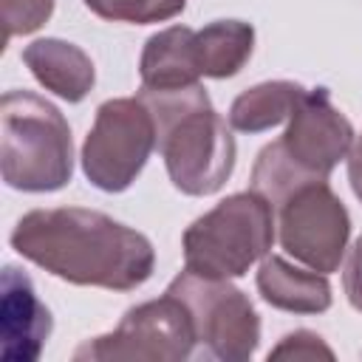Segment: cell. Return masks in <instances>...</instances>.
Wrapping results in <instances>:
<instances>
[{
  "instance_id": "6da1fadb",
  "label": "cell",
  "mask_w": 362,
  "mask_h": 362,
  "mask_svg": "<svg viewBox=\"0 0 362 362\" xmlns=\"http://www.w3.org/2000/svg\"><path fill=\"white\" fill-rule=\"evenodd\" d=\"M11 246L68 283L116 291L141 286L156 263L153 246L141 232L82 206L23 215L11 232Z\"/></svg>"
},
{
  "instance_id": "7a4b0ae2",
  "label": "cell",
  "mask_w": 362,
  "mask_h": 362,
  "mask_svg": "<svg viewBox=\"0 0 362 362\" xmlns=\"http://www.w3.org/2000/svg\"><path fill=\"white\" fill-rule=\"evenodd\" d=\"M139 99L156 122V147L164 156L173 184L187 195H209L223 187L235 164V139L212 110L204 88L147 90Z\"/></svg>"
},
{
  "instance_id": "3957f363",
  "label": "cell",
  "mask_w": 362,
  "mask_h": 362,
  "mask_svg": "<svg viewBox=\"0 0 362 362\" xmlns=\"http://www.w3.org/2000/svg\"><path fill=\"white\" fill-rule=\"evenodd\" d=\"M288 119L283 139L263 147L252 170V189L274 209L303 184L325 181L354 144V127L331 105L325 88L305 90Z\"/></svg>"
},
{
  "instance_id": "277c9868",
  "label": "cell",
  "mask_w": 362,
  "mask_h": 362,
  "mask_svg": "<svg viewBox=\"0 0 362 362\" xmlns=\"http://www.w3.org/2000/svg\"><path fill=\"white\" fill-rule=\"evenodd\" d=\"M71 130L62 113L31 90L0 99V170L23 192H51L71 181Z\"/></svg>"
},
{
  "instance_id": "5b68a950",
  "label": "cell",
  "mask_w": 362,
  "mask_h": 362,
  "mask_svg": "<svg viewBox=\"0 0 362 362\" xmlns=\"http://www.w3.org/2000/svg\"><path fill=\"white\" fill-rule=\"evenodd\" d=\"M274 240V206L260 192H238L184 232V266L201 277H240Z\"/></svg>"
},
{
  "instance_id": "8992f818",
  "label": "cell",
  "mask_w": 362,
  "mask_h": 362,
  "mask_svg": "<svg viewBox=\"0 0 362 362\" xmlns=\"http://www.w3.org/2000/svg\"><path fill=\"white\" fill-rule=\"evenodd\" d=\"M156 147V122L136 99H110L96 110V122L82 147L85 175L105 192L127 189Z\"/></svg>"
},
{
  "instance_id": "52a82bcc",
  "label": "cell",
  "mask_w": 362,
  "mask_h": 362,
  "mask_svg": "<svg viewBox=\"0 0 362 362\" xmlns=\"http://www.w3.org/2000/svg\"><path fill=\"white\" fill-rule=\"evenodd\" d=\"M195 322L181 297L164 294L139 308H130L116 331L85 342L74 359H147V362H178L192 354Z\"/></svg>"
},
{
  "instance_id": "ba28073f",
  "label": "cell",
  "mask_w": 362,
  "mask_h": 362,
  "mask_svg": "<svg viewBox=\"0 0 362 362\" xmlns=\"http://www.w3.org/2000/svg\"><path fill=\"white\" fill-rule=\"evenodd\" d=\"M167 291L184 300L195 322V337L212 356L240 362L255 354L260 320L240 288L184 269Z\"/></svg>"
},
{
  "instance_id": "9c48e42d",
  "label": "cell",
  "mask_w": 362,
  "mask_h": 362,
  "mask_svg": "<svg viewBox=\"0 0 362 362\" xmlns=\"http://www.w3.org/2000/svg\"><path fill=\"white\" fill-rule=\"evenodd\" d=\"M280 243L288 255L314 272H334L342 260L351 232L342 201L325 181H311L294 189L280 206Z\"/></svg>"
},
{
  "instance_id": "30bf717a",
  "label": "cell",
  "mask_w": 362,
  "mask_h": 362,
  "mask_svg": "<svg viewBox=\"0 0 362 362\" xmlns=\"http://www.w3.org/2000/svg\"><path fill=\"white\" fill-rule=\"evenodd\" d=\"M0 339L6 362H34L51 334V314L40 303L31 280L14 269H3L0 283Z\"/></svg>"
},
{
  "instance_id": "8fae6325",
  "label": "cell",
  "mask_w": 362,
  "mask_h": 362,
  "mask_svg": "<svg viewBox=\"0 0 362 362\" xmlns=\"http://www.w3.org/2000/svg\"><path fill=\"white\" fill-rule=\"evenodd\" d=\"M23 59L40 85H45L51 93L68 102L85 99V93L93 85V62L74 42L34 40L31 45H25Z\"/></svg>"
},
{
  "instance_id": "7c38bea8",
  "label": "cell",
  "mask_w": 362,
  "mask_h": 362,
  "mask_svg": "<svg viewBox=\"0 0 362 362\" xmlns=\"http://www.w3.org/2000/svg\"><path fill=\"white\" fill-rule=\"evenodd\" d=\"M201 76L195 59V31L173 25L147 40L141 54V88L170 90L195 85Z\"/></svg>"
},
{
  "instance_id": "4fadbf2b",
  "label": "cell",
  "mask_w": 362,
  "mask_h": 362,
  "mask_svg": "<svg viewBox=\"0 0 362 362\" xmlns=\"http://www.w3.org/2000/svg\"><path fill=\"white\" fill-rule=\"evenodd\" d=\"M257 288L266 303L283 311L320 314L331 305V286L320 272H303L283 257H266L257 272Z\"/></svg>"
},
{
  "instance_id": "5bb4252c",
  "label": "cell",
  "mask_w": 362,
  "mask_h": 362,
  "mask_svg": "<svg viewBox=\"0 0 362 362\" xmlns=\"http://www.w3.org/2000/svg\"><path fill=\"white\" fill-rule=\"evenodd\" d=\"M255 31L240 20H218L195 31V59L201 76L223 79L243 68L252 54Z\"/></svg>"
},
{
  "instance_id": "9a60e30c",
  "label": "cell",
  "mask_w": 362,
  "mask_h": 362,
  "mask_svg": "<svg viewBox=\"0 0 362 362\" xmlns=\"http://www.w3.org/2000/svg\"><path fill=\"white\" fill-rule=\"evenodd\" d=\"M303 93H305V88L297 85V82H263V85H255L252 90L240 93L232 102L229 124L235 130H243V133L269 130V127H274V124H280L283 119L291 116V110L297 107Z\"/></svg>"
},
{
  "instance_id": "2e32d148",
  "label": "cell",
  "mask_w": 362,
  "mask_h": 362,
  "mask_svg": "<svg viewBox=\"0 0 362 362\" xmlns=\"http://www.w3.org/2000/svg\"><path fill=\"white\" fill-rule=\"evenodd\" d=\"M85 6L105 20L156 23L175 17L184 8V0H85Z\"/></svg>"
},
{
  "instance_id": "e0dca14e",
  "label": "cell",
  "mask_w": 362,
  "mask_h": 362,
  "mask_svg": "<svg viewBox=\"0 0 362 362\" xmlns=\"http://www.w3.org/2000/svg\"><path fill=\"white\" fill-rule=\"evenodd\" d=\"M3 8V42L17 34L37 31L54 11V0H0Z\"/></svg>"
},
{
  "instance_id": "ac0fdd59",
  "label": "cell",
  "mask_w": 362,
  "mask_h": 362,
  "mask_svg": "<svg viewBox=\"0 0 362 362\" xmlns=\"http://www.w3.org/2000/svg\"><path fill=\"white\" fill-rule=\"evenodd\" d=\"M269 359H334L331 348L311 331H294L269 354Z\"/></svg>"
},
{
  "instance_id": "d6986e66",
  "label": "cell",
  "mask_w": 362,
  "mask_h": 362,
  "mask_svg": "<svg viewBox=\"0 0 362 362\" xmlns=\"http://www.w3.org/2000/svg\"><path fill=\"white\" fill-rule=\"evenodd\" d=\"M345 294L356 311H362V238L354 243L351 257L345 263Z\"/></svg>"
},
{
  "instance_id": "ffe728a7",
  "label": "cell",
  "mask_w": 362,
  "mask_h": 362,
  "mask_svg": "<svg viewBox=\"0 0 362 362\" xmlns=\"http://www.w3.org/2000/svg\"><path fill=\"white\" fill-rule=\"evenodd\" d=\"M348 178H351V187H354L356 198L362 201V136L351 147V156H348Z\"/></svg>"
}]
</instances>
